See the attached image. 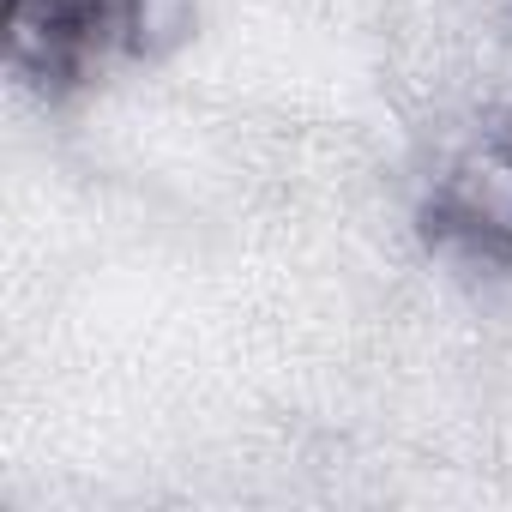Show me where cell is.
I'll list each match as a JSON object with an SVG mask.
<instances>
[{
	"label": "cell",
	"instance_id": "obj_1",
	"mask_svg": "<svg viewBox=\"0 0 512 512\" xmlns=\"http://www.w3.org/2000/svg\"><path fill=\"white\" fill-rule=\"evenodd\" d=\"M145 25L151 0H7V67L55 97L133 55Z\"/></svg>",
	"mask_w": 512,
	"mask_h": 512
},
{
	"label": "cell",
	"instance_id": "obj_2",
	"mask_svg": "<svg viewBox=\"0 0 512 512\" xmlns=\"http://www.w3.org/2000/svg\"><path fill=\"white\" fill-rule=\"evenodd\" d=\"M422 229L482 266H512V127L476 139L428 193Z\"/></svg>",
	"mask_w": 512,
	"mask_h": 512
}]
</instances>
